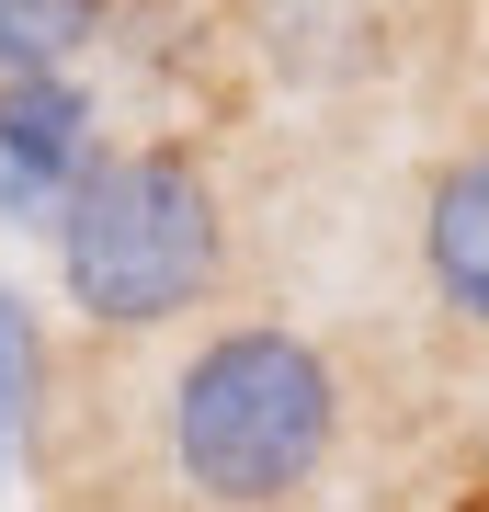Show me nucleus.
Returning a JSON list of instances; mask_svg holds the SVG:
<instances>
[{
    "label": "nucleus",
    "mask_w": 489,
    "mask_h": 512,
    "mask_svg": "<svg viewBox=\"0 0 489 512\" xmlns=\"http://www.w3.org/2000/svg\"><path fill=\"white\" fill-rule=\"evenodd\" d=\"M160 456L205 512H296L342 456V365L285 319L205 330L160 399Z\"/></svg>",
    "instance_id": "nucleus-1"
},
{
    "label": "nucleus",
    "mask_w": 489,
    "mask_h": 512,
    "mask_svg": "<svg viewBox=\"0 0 489 512\" xmlns=\"http://www.w3.org/2000/svg\"><path fill=\"white\" fill-rule=\"evenodd\" d=\"M57 296L91 330H160L205 308L228 274V217L194 148H103L80 171V194L57 205Z\"/></svg>",
    "instance_id": "nucleus-2"
},
{
    "label": "nucleus",
    "mask_w": 489,
    "mask_h": 512,
    "mask_svg": "<svg viewBox=\"0 0 489 512\" xmlns=\"http://www.w3.org/2000/svg\"><path fill=\"white\" fill-rule=\"evenodd\" d=\"M91 160H103V114L69 69L0 80V217L12 228H57V205L80 194Z\"/></svg>",
    "instance_id": "nucleus-3"
},
{
    "label": "nucleus",
    "mask_w": 489,
    "mask_h": 512,
    "mask_svg": "<svg viewBox=\"0 0 489 512\" xmlns=\"http://www.w3.org/2000/svg\"><path fill=\"white\" fill-rule=\"evenodd\" d=\"M421 274H433L444 319L489 330V137L455 148L433 171V194H421Z\"/></svg>",
    "instance_id": "nucleus-4"
},
{
    "label": "nucleus",
    "mask_w": 489,
    "mask_h": 512,
    "mask_svg": "<svg viewBox=\"0 0 489 512\" xmlns=\"http://www.w3.org/2000/svg\"><path fill=\"white\" fill-rule=\"evenodd\" d=\"M114 0H0V80L23 69H69V57L103 35Z\"/></svg>",
    "instance_id": "nucleus-5"
},
{
    "label": "nucleus",
    "mask_w": 489,
    "mask_h": 512,
    "mask_svg": "<svg viewBox=\"0 0 489 512\" xmlns=\"http://www.w3.org/2000/svg\"><path fill=\"white\" fill-rule=\"evenodd\" d=\"M35 410H46V330H35V296L0 285V478H12Z\"/></svg>",
    "instance_id": "nucleus-6"
}]
</instances>
